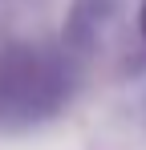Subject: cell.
<instances>
[{
	"instance_id": "cell-1",
	"label": "cell",
	"mask_w": 146,
	"mask_h": 150,
	"mask_svg": "<svg viewBox=\"0 0 146 150\" xmlns=\"http://www.w3.org/2000/svg\"><path fill=\"white\" fill-rule=\"evenodd\" d=\"M142 37H146V0H142Z\"/></svg>"
}]
</instances>
